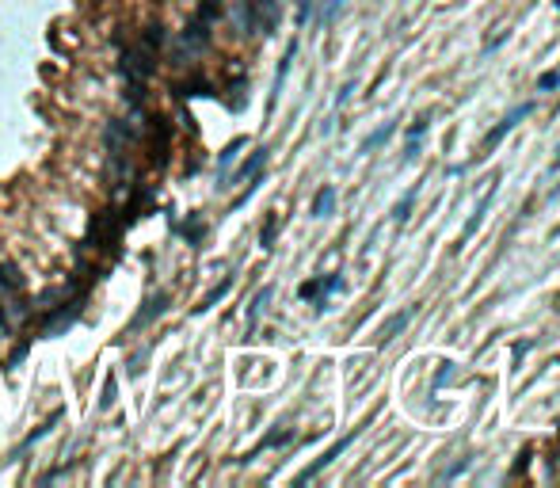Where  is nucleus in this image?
I'll list each match as a JSON object with an SVG mask.
<instances>
[{"mask_svg":"<svg viewBox=\"0 0 560 488\" xmlns=\"http://www.w3.org/2000/svg\"><path fill=\"white\" fill-rule=\"evenodd\" d=\"M123 222H126V214H115V210H107V214L95 218L92 222V248L115 252L118 248V233H123Z\"/></svg>","mask_w":560,"mask_h":488,"instance_id":"obj_1","label":"nucleus"},{"mask_svg":"<svg viewBox=\"0 0 560 488\" xmlns=\"http://www.w3.org/2000/svg\"><path fill=\"white\" fill-rule=\"evenodd\" d=\"M530 111H534V103H518L515 111H507V115H503V119L496 122V126H492L488 134H484V142H481V153H476V157H484V153H492V149H496V145H499L503 137H507L511 130H515V126H518V122H522L526 115H530Z\"/></svg>","mask_w":560,"mask_h":488,"instance_id":"obj_2","label":"nucleus"},{"mask_svg":"<svg viewBox=\"0 0 560 488\" xmlns=\"http://www.w3.org/2000/svg\"><path fill=\"white\" fill-rule=\"evenodd\" d=\"M251 31H263V35H274L282 20V4L279 0H251Z\"/></svg>","mask_w":560,"mask_h":488,"instance_id":"obj_3","label":"nucleus"},{"mask_svg":"<svg viewBox=\"0 0 560 488\" xmlns=\"http://www.w3.org/2000/svg\"><path fill=\"white\" fill-rule=\"evenodd\" d=\"M355 435H359V427H355V431H351V435H343V439H339V443H336V446H332V450H328V454H324V458H316V462H313V466H309V469H305V473H302V477H297V481H313V477H316V473H320V469H324V466H332V462H336V458H339V454H343V450H347V446H351V443H355Z\"/></svg>","mask_w":560,"mask_h":488,"instance_id":"obj_4","label":"nucleus"},{"mask_svg":"<svg viewBox=\"0 0 560 488\" xmlns=\"http://www.w3.org/2000/svg\"><path fill=\"white\" fill-rule=\"evenodd\" d=\"M496 183H499V176H492V180H488V191L481 195V202H476L473 218H469V222H465V229H461V241H469V237L476 233V225L484 222V210H488V206H492V199H496Z\"/></svg>","mask_w":560,"mask_h":488,"instance_id":"obj_5","label":"nucleus"},{"mask_svg":"<svg viewBox=\"0 0 560 488\" xmlns=\"http://www.w3.org/2000/svg\"><path fill=\"white\" fill-rule=\"evenodd\" d=\"M416 199H419V187H408V191L400 195V202L393 206V222H396V225H408V218H412V206H416Z\"/></svg>","mask_w":560,"mask_h":488,"instance_id":"obj_6","label":"nucleus"},{"mask_svg":"<svg viewBox=\"0 0 560 488\" xmlns=\"http://www.w3.org/2000/svg\"><path fill=\"white\" fill-rule=\"evenodd\" d=\"M336 210V187H320L313 199V218H328Z\"/></svg>","mask_w":560,"mask_h":488,"instance_id":"obj_7","label":"nucleus"},{"mask_svg":"<svg viewBox=\"0 0 560 488\" xmlns=\"http://www.w3.org/2000/svg\"><path fill=\"white\" fill-rule=\"evenodd\" d=\"M267 157H271V149H256L251 157L240 165V172H237V180H251V176H259V168L267 165Z\"/></svg>","mask_w":560,"mask_h":488,"instance_id":"obj_8","label":"nucleus"},{"mask_svg":"<svg viewBox=\"0 0 560 488\" xmlns=\"http://www.w3.org/2000/svg\"><path fill=\"white\" fill-rule=\"evenodd\" d=\"M412 321V313L404 309V313H393L385 324H381V344H389V340H396V332H404V324Z\"/></svg>","mask_w":560,"mask_h":488,"instance_id":"obj_9","label":"nucleus"},{"mask_svg":"<svg viewBox=\"0 0 560 488\" xmlns=\"http://www.w3.org/2000/svg\"><path fill=\"white\" fill-rule=\"evenodd\" d=\"M396 134V122H381V126L378 130H373V134L366 137V145H362V153H373V149H378V145H385L389 142V137H393Z\"/></svg>","mask_w":560,"mask_h":488,"instance_id":"obj_10","label":"nucleus"},{"mask_svg":"<svg viewBox=\"0 0 560 488\" xmlns=\"http://www.w3.org/2000/svg\"><path fill=\"white\" fill-rule=\"evenodd\" d=\"M244 145H248V142H244V137H237V142H229V145H225V149H221V153H217V172H221V176H225V168H229V165H233V157H237V153H240V149H244Z\"/></svg>","mask_w":560,"mask_h":488,"instance_id":"obj_11","label":"nucleus"},{"mask_svg":"<svg viewBox=\"0 0 560 488\" xmlns=\"http://www.w3.org/2000/svg\"><path fill=\"white\" fill-rule=\"evenodd\" d=\"M164 305H168V294H157V298L149 302V309H145V313L134 321V328H141V324H149V321H153V317H160V313H164Z\"/></svg>","mask_w":560,"mask_h":488,"instance_id":"obj_12","label":"nucleus"},{"mask_svg":"<svg viewBox=\"0 0 560 488\" xmlns=\"http://www.w3.org/2000/svg\"><path fill=\"white\" fill-rule=\"evenodd\" d=\"M221 12H225V0H202V4H199V12H194V15H199V20H206V23H214Z\"/></svg>","mask_w":560,"mask_h":488,"instance_id":"obj_13","label":"nucleus"},{"mask_svg":"<svg viewBox=\"0 0 560 488\" xmlns=\"http://www.w3.org/2000/svg\"><path fill=\"white\" fill-rule=\"evenodd\" d=\"M176 92L180 96H210V84L202 77H194V80H183V84H176Z\"/></svg>","mask_w":560,"mask_h":488,"instance_id":"obj_14","label":"nucleus"},{"mask_svg":"<svg viewBox=\"0 0 560 488\" xmlns=\"http://www.w3.org/2000/svg\"><path fill=\"white\" fill-rule=\"evenodd\" d=\"M267 302H271V287H263V290L256 294V302H251V309H248V324H256V321H259V313L267 309Z\"/></svg>","mask_w":560,"mask_h":488,"instance_id":"obj_15","label":"nucleus"},{"mask_svg":"<svg viewBox=\"0 0 560 488\" xmlns=\"http://www.w3.org/2000/svg\"><path fill=\"white\" fill-rule=\"evenodd\" d=\"M274 233H279V218H267V225H263V233H259V244L263 248H274Z\"/></svg>","mask_w":560,"mask_h":488,"instance_id":"obj_16","label":"nucleus"},{"mask_svg":"<svg viewBox=\"0 0 560 488\" xmlns=\"http://www.w3.org/2000/svg\"><path fill=\"white\" fill-rule=\"evenodd\" d=\"M229 287H233V279H225V282H221V287H217V290H210V294H206V302L199 305V313H206L210 305H217V302H221V298H225V290H229Z\"/></svg>","mask_w":560,"mask_h":488,"instance_id":"obj_17","label":"nucleus"},{"mask_svg":"<svg viewBox=\"0 0 560 488\" xmlns=\"http://www.w3.org/2000/svg\"><path fill=\"white\" fill-rule=\"evenodd\" d=\"M343 4H347V0H328V8L320 12V23H332L339 12H343Z\"/></svg>","mask_w":560,"mask_h":488,"instance_id":"obj_18","label":"nucleus"},{"mask_svg":"<svg viewBox=\"0 0 560 488\" xmlns=\"http://www.w3.org/2000/svg\"><path fill=\"white\" fill-rule=\"evenodd\" d=\"M557 84H560V73H541L538 77V92H553Z\"/></svg>","mask_w":560,"mask_h":488,"instance_id":"obj_19","label":"nucleus"},{"mask_svg":"<svg viewBox=\"0 0 560 488\" xmlns=\"http://www.w3.org/2000/svg\"><path fill=\"white\" fill-rule=\"evenodd\" d=\"M115 404V378L103 381V397H100V409H111Z\"/></svg>","mask_w":560,"mask_h":488,"instance_id":"obj_20","label":"nucleus"},{"mask_svg":"<svg viewBox=\"0 0 560 488\" xmlns=\"http://www.w3.org/2000/svg\"><path fill=\"white\" fill-rule=\"evenodd\" d=\"M446 381H453V363H442V370L435 374V389H442Z\"/></svg>","mask_w":560,"mask_h":488,"instance_id":"obj_21","label":"nucleus"},{"mask_svg":"<svg viewBox=\"0 0 560 488\" xmlns=\"http://www.w3.org/2000/svg\"><path fill=\"white\" fill-rule=\"evenodd\" d=\"M316 294H324V279H316V282H305V287H302V298H316Z\"/></svg>","mask_w":560,"mask_h":488,"instance_id":"obj_22","label":"nucleus"},{"mask_svg":"<svg viewBox=\"0 0 560 488\" xmlns=\"http://www.w3.org/2000/svg\"><path fill=\"white\" fill-rule=\"evenodd\" d=\"M423 134H427V119H416V126L408 130V142H419Z\"/></svg>","mask_w":560,"mask_h":488,"instance_id":"obj_23","label":"nucleus"},{"mask_svg":"<svg viewBox=\"0 0 560 488\" xmlns=\"http://www.w3.org/2000/svg\"><path fill=\"white\" fill-rule=\"evenodd\" d=\"M183 237H187V241H199V237H202V222H191V225H183Z\"/></svg>","mask_w":560,"mask_h":488,"instance_id":"obj_24","label":"nucleus"},{"mask_svg":"<svg viewBox=\"0 0 560 488\" xmlns=\"http://www.w3.org/2000/svg\"><path fill=\"white\" fill-rule=\"evenodd\" d=\"M309 12H313V0H302V8H297V23L309 20Z\"/></svg>","mask_w":560,"mask_h":488,"instance_id":"obj_25","label":"nucleus"},{"mask_svg":"<svg viewBox=\"0 0 560 488\" xmlns=\"http://www.w3.org/2000/svg\"><path fill=\"white\" fill-rule=\"evenodd\" d=\"M8 328H12V321H8L4 309H0V336H8Z\"/></svg>","mask_w":560,"mask_h":488,"instance_id":"obj_26","label":"nucleus"},{"mask_svg":"<svg viewBox=\"0 0 560 488\" xmlns=\"http://www.w3.org/2000/svg\"><path fill=\"white\" fill-rule=\"evenodd\" d=\"M553 168H560V149H557V157H553Z\"/></svg>","mask_w":560,"mask_h":488,"instance_id":"obj_27","label":"nucleus"},{"mask_svg":"<svg viewBox=\"0 0 560 488\" xmlns=\"http://www.w3.org/2000/svg\"><path fill=\"white\" fill-rule=\"evenodd\" d=\"M557 12H560V0H557Z\"/></svg>","mask_w":560,"mask_h":488,"instance_id":"obj_28","label":"nucleus"}]
</instances>
